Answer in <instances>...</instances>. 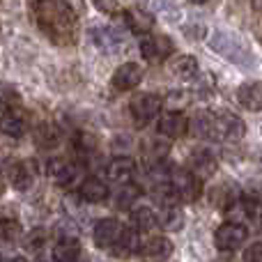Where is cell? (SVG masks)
Listing matches in <instances>:
<instances>
[{"label":"cell","instance_id":"5b68a950","mask_svg":"<svg viewBox=\"0 0 262 262\" xmlns=\"http://www.w3.org/2000/svg\"><path fill=\"white\" fill-rule=\"evenodd\" d=\"M246 237H249V230H246L242 223H223V226L216 228V232H214V244H216L219 251H223V253H232V251H237L242 244L246 242Z\"/></svg>","mask_w":262,"mask_h":262},{"label":"cell","instance_id":"f35d334b","mask_svg":"<svg viewBox=\"0 0 262 262\" xmlns=\"http://www.w3.org/2000/svg\"><path fill=\"white\" fill-rule=\"evenodd\" d=\"M260 44H262V32H260Z\"/></svg>","mask_w":262,"mask_h":262},{"label":"cell","instance_id":"d4e9b609","mask_svg":"<svg viewBox=\"0 0 262 262\" xmlns=\"http://www.w3.org/2000/svg\"><path fill=\"white\" fill-rule=\"evenodd\" d=\"M212 127H214V113H207V111L195 113L193 120L189 122L191 134L200 136V138H212Z\"/></svg>","mask_w":262,"mask_h":262},{"label":"cell","instance_id":"9c48e42d","mask_svg":"<svg viewBox=\"0 0 262 262\" xmlns=\"http://www.w3.org/2000/svg\"><path fill=\"white\" fill-rule=\"evenodd\" d=\"M28 127H30V115L21 106H14V108L5 111L3 118H0V131L5 136H12V138L23 136L28 131Z\"/></svg>","mask_w":262,"mask_h":262},{"label":"cell","instance_id":"7a4b0ae2","mask_svg":"<svg viewBox=\"0 0 262 262\" xmlns=\"http://www.w3.org/2000/svg\"><path fill=\"white\" fill-rule=\"evenodd\" d=\"M209 41H212V49L216 51V53H221L226 60H230V62L242 64V67H246V64H253V55H251L249 51L244 49V44H242L237 37H232L230 32L216 30Z\"/></svg>","mask_w":262,"mask_h":262},{"label":"cell","instance_id":"f546056e","mask_svg":"<svg viewBox=\"0 0 262 262\" xmlns=\"http://www.w3.org/2000/svg\"><path fill=\"white\" fill-rule=\"evenodd\" d=\"M14 106H18V92L14 85H9V83H3L0 81V111H9L14 108Z\"/></svg>","mask_w":262,"mask_h":262},{"label":"cell","instance_id":"cb8c5ba5","mask_svg":"<svg viewBox=\"0 0 262 262\" xmlns=\"http://www.w3.org/2000/svg\"><path fill=\"white\" fill-rule=\"evenodd\" d=\"M140 251V239L138 235H136L134 230H129V228H124L122 237L118 239V244L113 246V253L118 255V258H131L134 253H138Z\"/></svg>","mask_w":262,"mask_h":262},{"label":"cell","instance_id":"52a82bcc","mask_svg":"<svg viewBox=\"0 0 262 262\" xmlns=\"http://www.w3.org/2000/svg\"><path fill=\"white\" fill-rule=\"evenodd\" d=\"M124 226L118 221V219H101L97 221L95 230H92V239L99 249H113L118 244V239L122 237Z\"/></svg>","mask_w":262,"mask_h":262},{"label":"cell","instance_id":"4dcf8cb0","mask_svg":"<svg viewBox=\"0 0 262 262\" xmlns=\"http://www.w3.org/2000/svg\"><path fill=\"white\" fill-rule=\"evenodd\" d=\"M74 145H76V149L81 154H92L97 152V147H99V140H97L95 134H88V131H81V134L76 136V140H74Z\"/></svg>","mask_w":262,"mask_h":262},{"label":"cell","instance_id":"8d00e7d4","mask_svg":"<svg viewBox=\"0 0 262 262\" xmlns=\"http://www.w3.org/2000/svg\"><path fill=\"white\" fill-rule=\"evenodd\" d=\"M7 262H28L26 258H12V260H7Z\"/></svg>","mask_w":262,"mask_h":262},{"label":"cell","instance_id":"e0dca14e","mask_svg":"<svg viewBox=\"0 0 262 262\" xmlns=\"http://www.w3.org/2000/svg\"><path fill=\"white\" fill-rule=\"evenodd\" d=\"M134 172H136V161L131 157H115L113 161L106 166V175H108V180L122 182V184L131 182Z\"/></svg>","mask_w":262,"mask_h":262},{"label":"cell","instance_id":"44dd1931","mask_svg":"<svg viewBox=\"0 0 262 262\" xmlns=\"http://www.w3.org/2000/svg\"><path fill=\"white\" fill-rule=\"evenodd\" d=\"M81 258V244L76 237H62L53 246V262H76Z\"/></svg>","mask_w":262,"mask_h":262},{"label":"cell","instance_id":"ffe728a7","mask_svg":"<svg viewBox=\"0 0 262 262\" xmlns=\"http://www.w3.org/2000/svg\"><path fill=\"white\" fill-rule=\"evenodd\" d=\"M191 175H195L200 182L207 180V177H212L214 172H216V157L209 152H195L193 157H191Z\"/></svg>","mask_w":262,"mask_h":262},{"label":"cell","instance_id":"277c9868","mask_svg":"<svg viewBox=\"0 0 262 262\" xmlns=\"http://www.w3.org/2000/svg\"><path fill=\"white\" fill-rule=\"evenodd\" d=\"M168 182H170L177 200H182V203H195L203 195V182L195 175H191L189 170H172Z\"/></svg>","mask_w":262,"mask_h":262},{"label":"cell","instance_id":"2e32d148","mask_svg":"<svg viewBox=\"0 0 262 262\" xmlns=\"http://www.w3.org/2000/svg\"><path fill=\"white\" fill-rule=\"evenodd\" d=\"M237 99L246 111H262V83L246 81L237 90Z\"/></svg>","mask_w":262,"mask_h":262},{"label":"cell","instance_id":"74e56055","mask_svg":"<svg viewBox=\"0 0 262 262\" xmlns=\"http://www.w3.org/2000/svg\"><path fill=\"white\" fill-rule=\"evenodd\" d=\"M191 3H195V5H200V3H205V0H191Z\"/></svg>","mask_w":262,"mask_h":262},{"label":"cell","instance_id":"8fae6325","mask_svg":"<svg viewBox=\"0 0 262 262\" xmlns=\"http://www.w3.org/2000/svg\"><path fill=\"white\" fill-rule=\"evenodd\" d=\"M209 203H212V207L221 209V212H230L239 203V189L232 182H221L209 191Z\"/></svg>","mask_w":262,"mask_h":262},{"label":"cell","instance_id":"d6986e66","mask_svg":"<svg viewBox=\"0 0 262 262\" xmlns=\"http://www.w3.org/2000/svg\"><path fill=\"white\" fill-rule=\"evenodd\" d=\"M81 198L85 203H104L108 198V186H106L104 180L99 177H88V180L81 182V189H78Z\"/></svg>","mask_w":262,"mask_h":262},{"label":"cell","instance_id":"7402d4cb","mask_svg":"<svg viewBox=\"0 0 262 262\" xmlns=\"http://www.w3.org/2000/svg\"><path fill=\"white\" fill-rule=\"evenodd\" d=\"M32 136H35L37 147H41V149H53V147H58L60 145V131H58V127H55L53 122L37 124Z\"/></svg>","mask_w":262,"mask_h":262},{"label":"cell","instance_id":"ac0fdd59","mask_svg":"<svg viewBox=\"0 0 262 262\" xmlns=\"http://www.w3.org/2000/svg\"><path fill=\"white\" fill-rule=\"evenodd\" d=\"M138 253H143L145 258H149V260H163L172 253V242L168 239V237H159V235L149 237V239H145L143 244H140Z\"/></svg>","mask_w":262,"mask_h":262},{"label":"cell","instance_id":"836d02e7","mask_svg":"<svg viewBox=\"0 0 262 262\" xmlns=\"http://www.w3.org/2000/svg\"><path fill=\"white\" fill-rule=\"evenodd\" d=\"M92 5H95L99 12H104V14H115L118 12V0H92Z\"/></svg>","mask_w":262,"mask_h":262},{"label":"cell","instance_id":"9a60e30c","mask_svg":"<svg viewBox=\"0 0 262 262\" xmlns=\"http://www.w3.org/2000/svg\"><path fill=\"white\" fill-rule=\"evenodd\" d=\"M186 131H189V120L182 113H177V111L159 118V134L168 136V138H182Z\"/></svg>","mask_w":262,"mask_h":262},{"label":"cell","instance_id":"3957f363","mask_svg":"<svg viewBox=\"0 0 262 262\" xmlns=\"http://www.w3.org/2000/svg\"><path fill=\"white\" fill-rule=\"evenodd\" d=\"M244 122L237 118L235 113H216L214 115V127H212V138L221 140V143H237L244 138Z\"/></svg>","mask_w":262,"mask_h":262},{"label":"cell","instance_id":"5bb4252c","mask_svg":"<svg viewBox=\"0 0 262 262\" xmlns=\"http://www.w3.org/2000/svg\"><path fill=\"white\" fill-rule=\"evenodd\" d=\"M122 21L134 35H149V30L154 28V16L145 9H127L122 14Z\"/></svg>","mask_w":262,"mask_h":262},{"label":"cell","instance_id":"484cf974","mask_svg":"<svg viewBox=\"0 0 262 262\" xmlns=\"http://www.w3.org/2000/svg\"><path fill=\"white\" fill-rule=\"evenodd\" d=\"M157 223L163 230H180V228L184 226V214H182V209H177V205L163 207L161 214L157 216Z\"/></svg>","mask_w":262,"mask_h":262},{"label":"cell","instance_id":"4316f807","mask_svg":"<svg viewBox=\"0 0 262 262\" xmlns=\"http://www.w3.org/2000/svg\"><path fill=\"white\" fill-rule=\"evenodd\" d=\"M131 223H134V228L138 232H147L157 226V214L149 207H136L131 212Z\"/></svg>","mask_w":262,"mask_h":262},{"label":"cell","instance_id":"6da1fadb","mask_svg":"<svg viewBox=\"0 0 262 262\" xmlns=\"http://www.w3.org/2000/svg\"><path fill=\"white\" fill-rule=\"evenodd\" d=\"M35 21L53 44L69 46L76 41L78 18L67 0H37Z\"/></svg>","mask_w":262,"mask_h":262},{"label":"cell","instance_id":"f1b7e54d","mask_svg":"<svg viewBox=\"0 0 262 262\" xmlns=\"http://www.w3.org/2000/svg\"><path fill=\"white\" fill-rule=\"evenodd\" d=\"M21 223L14 219H0V242H16L21 237Z\"/></svg>","mask_w":262,"mask_h":262},{"label":"cell","instance_id":"ab89813d","mask_svg":"<svg viewBox=\"0 0 262 262\" xmlns=\"http://www.w3.org/2000/svg\"><path fill=\"white\" fill-rule=\"evenodd\" d=\"M0 262H3V260H0Z\"/></svg>","mask_w":262,"mask_h":262},{"label":"cell","instance_id":"4fadbf2b","mask_svg":"<svg viewBox=\"0 0 262 262\" xmlns=\"http://www.w3.org/2000/svg\"><path fill=\"white\" fill-rule=\"evenodd\" d=\"M7 177H9L14 189H18V191L30 189L32 182H35V163L32 161H14L12 166L7 168Z\"/></svg>","mask_w":262,"mask_h":262},{"label":"cell","instance_id":"e575fe53","mask_svg":"<svg viewBox=\"0 0 262 262\" xmlns=\"http://www.w3.org/2000/svg\"><path fill=\"white\" fill-rule=\"evenodd\" d=\"M253 9H255V12H260V14H262V0H253Z\"/></svg>","mask_w":262,"mask_h":262},{"label":"cell","instance_id":"1f68e13d","mask_svg":"<svg viewBox=\"0 0 262 262\" xmlns=\"http://www.w3.org/2000/svg\"><path fill=\"white\" fill-rule=\"evenodd\" d=\"M44 242H46V230H41V228H35V230L26 237V246H28V249H32V251L41 249V246H44Z\"/></svg>","mask_w":262,"mask_h":262},{"label":"cell","instance_id":"30bf717a","mask_svg":"<svg viewBox=\"0 0 262 262\" xmlns=\"http://www.w3.org/2000/svg\"><path fill=\"white\" fill-rule=\"evenodd\" d=\"M49 172L55 184L62 186V189L74 186L78 182V177H81V168L72 161H64V159H53V161L49 163Z\"/></svg>","mask_w":262,"mask_h":262},{"label":"cell","instance_id":"83f0119b","mask_svg":"<svg viewBox=\"0 0 262 262\" xmlns=\"http://www.w3.org/2000/svg\"><path fill=\"white\" fill-rule=\"evenodd\" d=\"M138 198H140V186L134 184V182H127V184H122V189L115 193V207L129 209Z\"/></svg>","mask_w":262,"mask_h":262},{"label":"cell","instance_id":"8992f818","mask_svg":"<svg viewBox=\"0 0 262 262\" xmlns=\"http://www.w3.org/2000/svg\"><path fill=\"white\" fill-rule=\"evenodd\" d=\"M163 101L159 95H152V92H145V95H138L131 99L129 104V111H131V118L136 120V124L138 127H143V124L152 122L154 118L159 115V111H161Z\"/></svg>","mask_w":262,"mask_h":262},{"label":"cell","instance_id":"7c38bea8","mask_svg":"<svg viewBox=\"0 0 262 262\" xmlns=\"http://www.w3.org/2000/svg\"><path fill=\"white\" fill-rule=\"evenodd\" d=\"M140 81H143V69H140V64L124 62L122 67L115 69L111 83H113V88L118 92H127V90H134L136 85H140Z\"/></svg>","mask_w":262,"mask_h":262},{"label":"cell","instance_id":"603a6c76","mask_svg":"<svg viewBox=\"0 0 262 262\" xmlns=\"http://www.w3.org/2000/svg\"><path fill=\"white\" fill-rule=\"evenodd\" d=\"M170 74L177 78L189 81V78H193L195 74H198V60H195L193 55H177L170 62Z\"/></svg>","mask_w":262,"mask_h":262},{"label":"cell","instance_id":"ba28073f","mask_svg":"<svg viewBox=\"0 0 262 262\" xmlns=\"http://www.w3.org/2000/svg\"><path fill=\"white\" fill-rule=\"evenodd\" d=\"M140 53L149 62H163L172 53V41L166 35H145L140 39Z\"/></svg>","mask_w":262,"mask_h":262},{"label":"cell","instance_id":"d6a6232c","mask_svg":"<svg viewBox=\"0 0 262 262\" xmlns=\"http://www.w3.org/2000/svg\"><path fill=\"white\" fill-rule=\"evenodd\" d=\"M244 262H262V242H255L244 251Z\"/></svg>","mask_w":262,"mask_h":262},{"label":"cell","instance_id":"d590c367","mask_svg":"<svg viewBox=\"0 0 262 262\" xmlns=\"http://www.w3.org/2000/svg\"><path fill=\"white\" fill-rule=\"evenodd\" d=\"M3 193H5V180L0 177V195H3Z\"/></svg>","mask_w":262,"mask_h":262}]
</instances>
